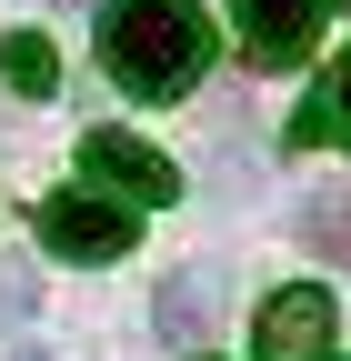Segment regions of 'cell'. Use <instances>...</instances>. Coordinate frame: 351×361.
<instances>
[{
    "mask_svg": "<svg viewBox=\"0 0 351 361\" xmlns=\"http://www.w3.org/2000/svg\"><path fill=\"white\" fill-rule=\"evenodd\" d=\"M231 11H241V51L261 71H291L321 40V0H231Z\"/></svg>",
    "mask_w": 351,
    "mask_h": 361,
    "instance_id": "obj_5",
    "label": "cell"
},
{
    "mask_svg": "<svg viewBox=\"0 0 351 361\" xmlns=\"http://www.w3.org/2000/svg\"><path fill=\"white\" fill-rule=\"evenodd\" d=\"M30 231H40V251H61V261H121L130 241H141V211H121L111 191H51L30 211Z\"/></svg>",
    "mask_w": 351,
    "mask_h": 361,
    "instance_id": "obj_2",
    "label": "cell"
},
{
    "mask_svg": "<svg viewBox=\"0 0 351 361\" xmlns=\"http://www.w3.org/2000/svg\"><path fill=\"white\" fill-rule=\"evenodd\" d=\"M20 311H30V271H11V261H0V331L20 322Z\"/></svg>",
    "mask_w": 351,
    "mask_h": 361,
    "instance_id": "obj_8",
    "label": "cell"
},
{
    "mask_svg": "<svg viewBox=\"0 0 351 361\" xmlns=\"http://www.w3.org/2000/svg\"><path fill=\"white\" fill-rule=\"evenodd\" d=\"M80 171H91L121 211H161V201H181V171H171L151 141H130V130H80Z\"/></svg>",
    "mask_w": 351,
    "mask_h": 361,
    "instance_id": "obj_3",
    "label": "cell"
},
{
    "mask_svg": "<svg viewBox=\"0 0 351 361\" xmlns=\"http://www.w3.org/2000/svg\"><path fill=\"white\" fill-rule=\"evenodd\" d=\"M321 111H331V121H341V141H351V51H341V61H331V101H321Z\"/></svg>",
    "mask_w": 351,
    "mask_h": 361,
    "instance_id": "obj_9",
    "label": "cell"
},
{
    "mask_svg": "<svg viewBox=\"0 0 351 361\" xmlns=\"http://www.w3.org/2000/svg\"><path fill=\"white\" fill-rule=\"evenodd\" d=\"M201 331H211V291H201V271H171V281H161V341L201 361Z\"/></svg>",
    "mask_w": 351,
    "mask_h": 361,
    "instance_id": "obj_6",
    "label": "cell"
},
{
    "mask_svg": "<svg viewBox=\"0 0 351 361\" xmlns=\"http://www.w3.org/2000/svg\"><path fill=\"white\" fill-rule=\"evenodd\" d=\"M11 361H40V351H11Z\"/></svg>",
    "mask_w": 351,
    "mask_h": 361,
    "instance_id": "obj_10",
    "label": "cell"
},
{
    "mask_svg": "<svg viewBox=\"0 0 351 361\" xmlns=\"http://www.w3.org/2000/svg\"><path fill=\"white\" fill-rule=\"evenodd\" d=\"M101 71L130 101H181L211 71V20L201 0H101Z\"/></svg>",
    "mask_w": 351,
    "mask_h": 361,
    "instance_id": "obj_1",
    "label": "cell"
},
{
    "mask_svg": "<svg viewBox=\"0 0 351 361\" xmlns=\"http://www.w3.org/2000/svg\"><path fill=\"white\" fill-rule=\"evenodd\" d=\"M0 80L20 90V101H51V90H61V51L40 30H11V40H0Z\"/></svg>",
    "mask_w": 351,
    "mask_h": 361,
    "instance_id": "obj_7",
    "label": "cell"
},
{
    "mask_svg": "<svg viewBox=\"0 0 351 361\" xmlns=\"http://www.w3.org/2000/svg\"><path fill=\"white\" fill-rule=\"evenodd\" d=\"M331 331H341V311H331L321 281H291V291H271V301L251 311V351L261 361H321Z\"/></svg>",
    "mask_w": 351,
    "mask_h": 361,
    "instance_id": "obj_4",
    "label": "cell"
}]
</instances>
